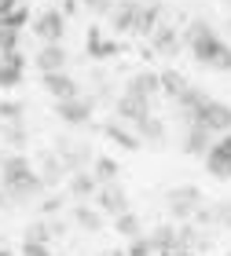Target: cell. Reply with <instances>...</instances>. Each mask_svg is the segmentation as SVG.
Returning <instances> with one entry per match:
<instances>
[{"instance_id":"9","label":"cell","mask_w":231,"mask_h":256,"mask_svg":"<svg viewBox=\"0 0 231 256\" xmlns=\"http://www.w3.org/2000/svg\"><path fill=\"white\" fill-rule=\"evenodd\" d=\"M33 33H37L44 44H63L66 15H63V11H44L41 18H33Z\"/></svg>"},{"instance_id":"22","label":"cell","mask_w":231,"mask_h":256,"mask_svg":"<svg viewBox=\"0 0 231 256\" xmlns=\"http://www.w3.org/2000/svg\"><path fill=\"white\" fill-rule=\"evenodd\" d=\"M136 128V139L140 143H161L165 139V124H161V118H154V114H147V118L140 124H132Z\"/></svg>"},{"instance_id":"21","label":"cell","mask_w":231,"mask_h":256,"mask_svg":"<svg viewBox=\"0 0 231 256\" xmlns=\"http://www.w3.org/2000/svg\"><path fill=\"white\" fill-rule=\"evenodd\" d=\"M209 143H213V132H205L202 124H187V136H183V150L187 154H205L209 150Z\"/></svg>"},{"instance_id":"8","label":"cell","mask_w":231,"mask_h":256,"mask_svg":"<svg viewBox=\"0 0 231 256\" xmlns=\"http://www.w3.org/2000/svg\"><path fill=\"white\" fill-rule=\"evenodd\" d=\"M96 208L103 216H121L129 212V194H125L121 183H107V187L96 190Z\"/></svg>"},{"instance_id":"42","label":"cell","mask_w":231,"mask_h":256,"mask_svg":"<svg viewBox=\"0 0 231 256\" xmlns=\"http://www.w3.org/2000/svg\"><path fill=\"white\" fill-rule=\"evenodd\" d=\"M227 26H231V18H227Z\"/></svg>"},{"instance_id":"23","label":"cell","mask_w":231,"mask_h":256,"mask_svg":"<svg viewBox=\"0 0 231 256\" xmlns=\"http://www.w3.org/2000/svg\"><path fill=\"white\" fill-rule=\"evenodd\" d=\"M118 52H121V44H118V40H103L96 26L88 30V55H92V59H114Z\"/></svg>"},{"instance_id":"38","label":"cell","mask_w":231,"mask_h":256,"mask_svg":"<svg viewBox=\"0 0 231 256\" xmlns=\"http://www.w3.org/2000/svg\"><path fill=\"white\" fill-rule=\"evenodd\" d=\"M77 11V0H66V15H74Z\"/></svg>"},{"instance_id":"7","label":"cell","mask_w":231,"mask_h":256,"mask_svg":"<svg viewBox=\"0 0 231 256\" xmlns=\"http://www.w3.org/2000/svg\"><path fill=\"white\" fill-rule=\"evenodd\" d=\"M154 106L147 99H140V96H129V92H121L118 96V102H114V121H121V124H140L147 114H151Z\"/></svg>"},{"instance_id":"3","label":"cell","mask_w":231,"mask_h":256,"mask_svg":"<svg viewBox=\"0 0 231 256\" xmlns=\"http://www.w3.org/2000/svg\"><path fill=\"white\" fill-rule=\"evenodd\" d=\"M205 205V198H202V190L194 187V183H183V187H172L169 194H165V208H169V216L172 220H187L198 212V208Z\"/></svg>"},{"instance_id":"34","label":"cell","mask_w":231,"mask_h":256,"mask_svg":"<svg viewBox=\"0 0 231 256\" xmlns=\"http://www.w3.org/2000/svg\"><path fill=\"white\" fill-rule=\"evenodd\" d=\"M213 224H220L231 230V202H216L213 205Z\"/></svg>"},{"instance_id":"32","label":"cell","mask_w":231,"mask_h":256,"mask_svg":"<svg viewBox=\"0 0 231 256\" xmlns=\"http://www.w3.org/2000/svg\"><path fill=\"white\" fill-rule=\"evenodd\" d=\"M125 256H154V249H151V242H147V234L132 238V242H129V249H125Z\"/></svg>"},{"instance_id":"1","label":"cell","mask_w":231,"mask_h":256,"mask_svg":"<svg viewBox=\"0 0 231 256\" xmlns=\"http://www.w3.org/2000/svg\"><path fill=\"white\" fill-rule=\"evenodd\" d=\"M0 190L11 194V202H33L44 194L41 176L33 172V161L26 154H4L0 158Z\"/></svg>"},{"instance_id":"43","label":"cell","mask_w":231,"mask_h":256,"mask_svg":"<svg viewBox=\"0 0 231 256\" xmlns=\"http://www.w3.org/2000/svg\"><path fill=\"white\" fill-rule=\"evenodd\" d=\"M224 256H231V252H224Z\"/></svg>"},{"instance_id":"33","label":"cell","mask_w":231,"mask_h":256,"mask_svg":"<svg viewBox=\"0 0 231 256\" xmlns=\"http://www.w3.org/2000/svg\"><path fill=\"white\" fill-rule=\"evenodd\" d=\"M26 18H30V11H26V8L19 4V8L11 11V15H8L4 22H0V26H8V30H22V26H26Z\"/></svg>"},{"instance_id":"27","label":"cell","mask_w":231,"mask_h":256,"mask_svg":"<svg viewBox=\"0 0 231 256\" xmlns=\"http://www.w3.org/2000/svg\"><path fill=\"white\" fill-rule=\"evenodd\" d=\"M26 118V102L19 99H0V124H19Z\"/></svg>"},{"instance_id":"13","label":"cell","mask_w":231,"mask_h":256,"mask_svg":"<svg viewBox=\"0 0 231 256\" xmlns=\"http://www.w3.org/2000/svg\"><path fill=\"white\" fill-rule=\"evenodd\" d=\"M96 190H99V183L92 180L88 168H81V172H74V176H66V194H74L81 205H85L88 198H96Z\"/></svg>"},{"instance_id":"26","label":"cell","mask_w":231,"mask_h":256,"mask_svg":"<svg viewBox=\"0 0 231 256\" xmlns=\"http://www.w3.org/2000/svg\"><path fill=\"white\" fill-rule=\"evenodd\" d=\"M70 216L77 220V227H81V230H99V227H103V212H99V208L74 205V212H70Z\"/></svg>"},{"instance_id":"36","label":"cell","mask_w":231,"mask_h":256,"mask_svg":"<svg viewBox=\"0 0 231 256\" xmlns=\"http://www.w3.org/2000/svg\"><path fill=\"white\" fill-rule=\"evenodd\" d=\"M81 4H85V8L92 11V15H110L118 0H81Z\"/></svg>"},{"instance_id":"31","label":"cell","mask_w":231,"mask_h":256,"mask_svg":"<svg viewBox=\"0 0 231 256\" xmlns=\"http://www.w3.org/2000/svg\"><path fill=\"white\" fill-rule=\"evenodd\" d=\"M8 52H19V30L0 26V55H8Z\"/></svg>"},{"instance_id":"41","label":"cell","mask_w":231,"mask_h":256,"mask_svg":"<svg viewBox=\"0 0 231 256\" xmlns=\"http://www.w3.org/2000/svg\"><path fill=\"white\" fill-rule=\"evenodd\" d=\"M224 8H231V0H224Z\"/></svg>"},{"instance_id":"25","label":"cell","mask_w":231,"mask_h":256,"mask_svg":"<svg viewBox=\"0 0 231 256\" xmlns=\"http://www.w3.org/2000/svg\"><path fill=\"white\" fill-rule=\"evenodd\" d=\"M158 84H161V96L176 99L183 88H187V77L180 74V70H165V74H158Z\"/></svg>"},{"instance_id":"39","label":"cell","mask_w":231,"mask_h":256,"mask_svg":"<svg viewBox=\"0 0 231 256\" xmlns=\"http://www.w3.org/2000/svg\"><path fill=\"white\" fill-rule=\"evenodd\" d=\"M103 256H125L121 249H103Z\"/></svg>"},{"instance_id":"10","label":"cell","mask_w":231,"mask_h":256,"mask_svg":"<svg viewBox=\"0 0 231 256\" xmlns=\"http://www.w3.org/2000/svg\"><path fill=\"white\" fill-rule=\"evenodd\" d=\"M41 84H44L48 96H55V102H59V99H70V96H81V92H77V80L66 74V70H59V74H44Z\"/></svg>"},{"instance_id":"4","label":"cell","mask_w":231,"mask_h":256,"mask_svg":"<svg viewBox=\"0 0 231 256\" xmlns=\"http://www.w3.org/2000/svg\"><path fill=\"white\" fill-rule=\"evenodd\" d=\"M187 124H202L205 132L224 136V132H231V106L220 102V99H205L202 106H198V114H194Z\"/></svg>"},{"instance_id":"19","label":"cell","mask_w":231,"mask_h":256,"mask_svg":"<svg viewBox=\"0 0 231 256\" xmlns=\"http://www.w3.org/2000/svg\"><path fill=\"white\" fill-rule=\"evenodd\" d=\"M136 0H121V4H114V11H110V26L118 30V33H132V26H136Z\"/></svg>"},{"instance_id":"11","label":"cell","mask_w":231,"mask_h":256,"mask_svg":"<svg viewBox=\"0 0 231 256\" xmlns=\"http://www.w3.org/2000/svg\"><path fill=\"white\" fill-rule=\"evenodd\" d=\"M33 172L41 176L44 190L55 187V183H63V176H66V168H63V161H59V154H55V150H44V154H41V165L33 168Z\"/></svg>"},{"instance_id":"16","label":"cell","mask_w":231,"mask_h":256,"mask_svg":"<svg viewBox=\"0 0 231 256\" xmlns=\"http://www.w3.org/2000/svg\"><path fill=\"white\" fill-rule=\"evenodd\" d=\"M147 242H151L154 256L176 252V249H180V246H176V224H161V227H154L151 234H147Z\"/></svg>"},{"instance_id":"40","label":"cell","mask_w":231,"mask_h":256,"mask_svg":"<svg viewBox=\"0 0 231 256\" xmlns=\"http://www.w3.org/2000/svg\"><path fill=\"white\" fill-rule=\"evenodd\" d=\"M0 256H15V252H11V249L4 246V242H0Z\"/></svg>"},{"instance_id":"18","label":"cell","mask_w":231,"mask_h":256,"mask_svg":"<svg viewBox=\"0 0 231 256\" xmlns=\"http://www.w3.org/2000/svg\"><path fill=\"white\" fill-rule=\"evenodd\" d=\"M88 172H92V180H96L99 187H107V183H118V176H121V165H118L114 158H107V154H103V158H96V161L88 165Z\"/></svg>"},{"instance_id":"15","label":"cell","mask_w":231,"mask_h":256,"mask_svg":"<svg viewBox=\"0 0 231 256\" xmlns=\"http://www.w3.org/2000/svg\"><path fill=\"white\" fill-rule=\"evenodd\" d=\"M125 92H129V96H140V99H147V102H154V96H161L158 74H136V77H129Z\"/></svg>"},{"instance_id":"28","label":"cell","mask_w":231,"mask_h":256,"mask_svg":"<svg viewBox=\"0 0 231 256\" xmlns=\"http://www.w3.org/2000/svg\"><path fill=\"white\" fill-rule=\"evenodd\" d=\"M0 136H4V143L8 146H15V154H22V146H26V128L19 124H0Z\"/></svg>"},{"instance_id":"17","label":"cell","mask_w":231,"mask_h":256,"mask_svg":"<svg viewBox=\"0 0 231 256\" xmlns=\"http://www.w3.org/2000/svg\"><path fill=\"white\" fill-rule=\"evenodd\" d=\"M99 132L107 136L110 143H118V146H125V150H140V146H143L140 139H136V136L129 132V128L121 124V121H103V124H99Z\"/></svg>"},{"instance_id":"6","label":"cell","mask_w":231,"mask_h":256,"mask_svg":"<svg viewBox=\"0 0 231 256\" xmlns=\"http://www.w3.org/2000/svg\"><path fill=\"white\" fill-rule=\"evenodd\" d=\"M55 114H59V121H66V124H88L92 114H96V99H88V96L59 99L55 102Z\"/></svg>"},{"instance_id":"14","label":"cell","mask_w":231,"mask_h":256,"mask_svg":"<svg viewBox=\"0 0 231 256\" xmlns=\"http://www.w3.org/2000/svg\"><path fill=\"white\" fill-rule=\"evenodd\" d=\"M33 62H37L41 74H59V70H66V48L63 44H44Z\"/></svg>"},{"instance_id":"24","label":"cell","mask_w":231,"mask_h":256,"mask_svg":"<svg viewBox=\"0 0 231 256\" xmlns=\"http://www.w3.org/2000/svg\"><path fill=\"white\" fill-rule=\"evenodd\" d=\"M114 230H118L121 238H129V242H132V238H140V234H143V220H140V216H136L132 208H129V212L114 216Z\"/></svg>"},{"instance_id":"37","label":"cell","mask_w":231,"mask_h":256,"mask_svg":"<svg viewBox=\"0 0 231 256\" xmlns=\"http://www.w3.org/2000/svg\"><path fill=\"white\" fill-rule=\"evenodd\" d=\"M41 208H44V212H59V208H63V198H44Z\"/></svg>"},{"instance_id":"35","label":"cell","mask_w":231,"mask_h":256,"mask_svg":"<svg viewBox=\"0 0 231 256\" xmlns=\"http://www.w3.org/2000/svg\"><path fill=\"white\" fill-rule=\"evenodd\" d=\"M19 256H52V249L44 246V242H26V238H22V249H19Z\"/></svg>"},{"instance_id":"29","label":"cell","mask_w":231,"mask_h":256,"mask_svg":"<svg viewBox=\"0 0 231 256\" xmlns=\"http://www.w3.org/2000/svg\"><path fill=\"white\" fill-rule=\"evenodd\" d=\"M151 44H154V52L172 55V52H176V30H154L151 33Z\"/></svg>"},{"instance_id":"12","label":"cell","mask_w":231,"mask_h":256,"mask_svg":"<svg viewBox=\"0 0 231 256\" xmlns=\"http://www.w3.org/2000/svg\"><path fill=\"white\" fill-rule=\"evenodd\" d=\"M22 70H26L22 52L0 55V88H15V84H22Z\"/></svg>"},{"instance_id":"2","label":"cell","mask_w":231,"mask_h":256,"mask_svg":"<svg viewBox=\"0 0 231 256\" xmlns=\"http://www.w3.org/2000/svg\"><path fill=\"white\" fill-rule=\"evenodd\" d=\"M187 48H191V55H194V62H198V66L231 70V48L216 37V30L205 18H194L187 26Z\"/></svg>"},{"instance_id":"5","label":"cell","mask_w":231,"mask_h":256,"mask_svg":"<svg viewBox=\"0 0 231 256\" xmlns=\"http://www.w3.org/2000/svg\"><path fill=\"white\" fill-rule=\"evenodd\" d=\"M202 161H205V172L213 180H231V132L216 136L209 143V150L202 154Z\"/></svg>"},{"instance_id":"20","label":"cell","mask_w":231,"mask_h":256,"mask_svg":"<svg viewBox=\"0 0 231 256\" xmlns=\"http://www.w3.org/2000/svg\"><path fill=\"white\" fill-rule=\"evenodd\" d=\"M158 15H161L158 4H140V8H136V26H132V33L151 37V33L158 30Z\"/></svg>"},{"instance_id":"30","label":"cell","mask_w":231,"mask_h":256,"mask_svg":"<svg viewBox=\"0 0 231 256\" xmlns=\"http://www.w3.org/2000/svg\"><path fill=\"white\" fill-rule=\"evenodd\" d=\"M52 238H55L52 220H37V224H30V227H26V242H44V246H48Z\"/></svg>"}]
</instances>
